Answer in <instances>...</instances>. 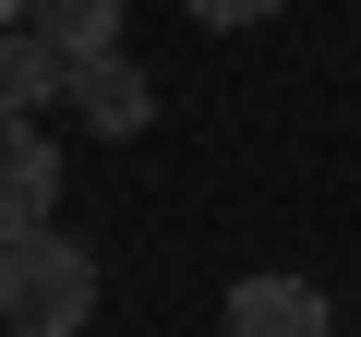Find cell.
Here are the masks:
<instances>
[{
	"instance_id": "6da1fadb",
	"label": "cell",
	"mask_w": 361,
	"mask_h": 337,
	"mask_svg": "<svg viewBox=\"0 0 361 337\" xmlns=\"http://www.w3.org/2000/svg\"><path fill=\"white\" fill-rule=\"evenodd\" d=\"M97 313V253L61 241V229H25V241H0V325L13 337H85Z\"/></svg>"
},
{
	"instance_id": "7a4b0ae2",
	"label": "cell",
	"mask_w": 361,
	"mask_h": 337,
	"mask_svg": "<svg viewBox=\"0 0 361 337\" xmlns=\"http://www.w3.org/2000/svg\"><path fill=\"white\" fill-rule=\"evenodd\" d=\"M49 205H61V145H49L25 109H0V241L49 229Z\"/></svg>"
},
{
	"instance_id": "3957f363",
	"label": "cell",
	"mask_w": 361,
	"mask_h": 337,
	"mask_svg": "<svg viewBox=\"0 0 361 337\" xmlns=\"http://www.w3.org/2000/svg\"><path fill=\"white\" fill-rule=\"evenodd\" d=\"M229 337H337L313 277H241L229 289Z\"/></svg>"
},
{
	"instance_id": "277c9868",
	"label": "cell",
	"mask_w": 361,
	"mask_h": 337,
	"mask_svg": "<svg viewBox=\"0 0 361 337\" xmlns=\"http://www.w3.org/2000/svg\"><path fill=\"white\" fill-rule=\"evenodd\" d=\"M73 109H85V121L121 145V133H145V121H157V85H145L121 49H97V61H73Z\"/></svg>"
},
{
	"instance_id": "5b68a950",
	"label": "cell",
	"mask_w": 361,
	"mask_h": 337,
	"mask_svg": "<svg viewBox=\"0 0 361 337\" xmlns=\"http://www.w3.org/2000/svg\"><path fill=\"white\" fill-rule=\"evenodd\" d=\"M121 13H133V0H25V25H37L61 61H97V49H121Z\"/></svg>"
},
{
	"instance_id": "8992f818",
	"label": "cell",
	"mask_w": 361,
	"mask_h": 337,
	"mask_svg": "<svg viewBox=\"0 0 361 337\" xmlns=\"http://www.w3.org/2000/svg\"><path fill=\"white\" fill-rule=\"evenodd\" d=\"M49 97H73V61H61L37 25H25V37H0V109H25V121H37Z\"/></svg>"
},
{
	"instance_id": "52a82bcc",
	"label": "cell",
	"mask_w": 361,
	"mask_h": 337,
	"mask_svg": "<svg viewBox=\"0 0 361 337\" xmlns=\"http://www.w3.org/2000/svg\"><path fill=\"white\" fill-rule=\"evenodd\" d=\"M180 13H193V25H277L289 0H180Z\"/></svg>"
}]
</instances>
